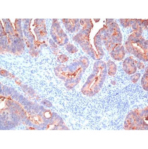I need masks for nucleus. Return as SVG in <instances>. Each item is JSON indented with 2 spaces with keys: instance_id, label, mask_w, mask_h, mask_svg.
<instances>
[{
  "instance_id": "f257e3e1",
  "label": "nucleus",
  "mask_w": 148,
  "mask_h": 149,
  "mask_svg": "<svg viewBox=\"0 0 148 149\" xmlns=\"http://www.w3.org/2000/svg\"><path fill=\"white\" fill-rule=\"evenodd\" d=\"M89 64L88 58L83 56L70 65H59L54 70L56 76L65 81L67 88L72 89L80 82Z\"/></svg>"
},
{
  "instance_id": "f03ea898",
  "label": "nucleus",
  "mask_w": 148,
  "mask_h": 149,
  "mask_svg": "<svg viewBox=\"0 0 148 149\" xmlns=\"http://www.w3.org/2000/svg\"><path fill=\"white\" fill-rule=\"evenodd\" d=\"M89 24L87 25V29L83 30L74 36L73 40L80 45L85 53L96 61L103 59L105 54L103 48V31L98 32L92 39L90 38V31H87Z\"/></svg>"
},
{
  "instance_id": "7ed1b4c3",
  "label": "nucleus",
  "mask_w": 148,
  "mask_h": 149,
  "mask_svg": "<svg viewBox=\"0 0 148 149\" xmlns=\"http://www.w3.org/2000/svg\"><path fill=\"white\" fill-rule=\"evenodd\" d=\"M106 64L104 61H96L92 73L83 85L81 91L88 97L94 96L101 89L105 80L107 74Z\"/></svg>"
},
{
  "instance_id": "20e7f679",
  "label": "nucleus",
  "mask_w": 148,
  "mask_h": 149,
  "mask_svg": "<svg viewBox=\"0 0 148 149\" xmlns=\"http://www.w3.org/2000/svg\"><path fill=\"white\" fill-rule=\"evenodd\" d=\"M127 51L140 60L148 61V41L135 33L128 37L125 43Z\"/></svg>"
},
{
  "instance_id": "39448f33",
  "label": "nucleus",
  "mask_w": 148,
  "mask_h": 149,
  "mask_svg": "<svg viewBox=\"0 0 148 149\" xmlns=\"http://www.w3.org/2000/svg\"><path fill=\"white\" fill-rule=\"evenodd\" d=\"M124 127L127 130H147L148 107L143 109L131 111L127 115Z\"/></svg>"
},
{
  "instance_id": "423d86ee",
  "label": "nucleus",
  "mask_w": 148,
  "mask_h": 149,
  "mask_svg": "<svg viewBox=\"0 0 148 149\" xmlns=\"http://www.w3.org/2000/svg\"><path fill=\"white\" fill-rule=\"evenodd\" d=\"M55 24L53 25L52 28L56 31H51L52 38L58 45L60 46L66 45L68 43L69 40L67 35L64 32L58 23L56 22Z\"/></svg>"
},
{
  "instance_id": "0eeeda50",
  "label": "nucleus",
  "mask_w": 148,
  "mask_h": 149,
  "mask_svg": "<svg viewBox=\"0 0 148 149\" xmlns=\"http://www.w3.org/2000/svg\"><path fill=\"white\" fill-rule=\"evenodd\" d=\"M137 62L132 56L126 58L123 63V68L125 72L129 75L134 74L137 70Z\"/></svg>"
},
{
  "instance_id": "6e6552de",
  "label": "nucleus",
  "mask_w": 148,
  "mask_h": 149,
  "mask_svg": "<svg viewBox=\"0 0 148 149\" xmlns=\"http://www.w3.org/2000/svg\"><path fill=\"white\" fill-rule=\"evenodd\" d=\"M106 66L108 74L111 76L115 75L117 70V67L115 63L109 60L107 62Z\"/></svg>"
},
{
  "instance_id": "1a4fd4ad",
  "label": "nucleus",
  "mask_w": 148,
  "mask_h": 149,
  "mask_svg": "<svg viewBox=\"0 0 148 149\" xmlns=\"http://www.w3.org/2000/svg\"><path fill=\"white\" fill-rule=\"evenodd\" d=\"M141 85L145 91H148V70L147 69L144 74L141 80Z\"/></svg>"
},
{
  "instance_id": "9d476101",
  "label": "nucleus",
  "mask_w": 148,
  "mask_h": 149,
  "mask_svg": "<svg viewBox=\"0 0 148 149\" xmlns=\"http://www.w3.org/2000/svg\"><path fill=\"white\" fill-rule=\"evenodd\" d=\"M66 49L69 53L72 54L76 53L78 50L75 46L71 44H68L67 45Z\"/></svg>"
},
{
  "instance_id": "9b49d317",
  "label": "nucleus",
  "mask_w": 148,
  "mask_h": 149,
  "mask_svg": "<svg viewBox=\"0 0 148 149\" xmlns=\"http://www.w3.org/2000/svg\"><path fill=\"white\" fill-rule=\"evenodd\" d=\"M51 40H50V45L51 49L52 50L54 53L55 54H57L59 53V49H57V46L56 45L55 43Z\"/></svg>"
},
{
  "instance_id": "f8f14e48",
  "label": "nucleus",
  "mask_w": 148,
  "mask_h": 149,
  "mask_svg": "<svg viewBox=\"0 0 148 149\" xmlns=\"http://www.w3.org/2000/svg\"><path fill=\"white\" fill-rule=\"evenodd\" d=\"M140 77V74L139 73H137L130 77L131 80L133 83H136L138 81Z\"/></svg>"
},
{
  "instance_id": "ddd939ff",
  "label": "nucleus",
  "mask_w": 148,
  "mask_h": 149,
  "mask_svg": "<svg viewBox=\"0 0 148 149\" xmlns=\"http://www.w3.org/2000/svg\"><path fill=\"white\" fill-rule=\"evenodd\" d=\"M41 103L48 107L50 108L52 106V104L50 102L47 100H43Z\"/></svg>"
},
{
  "instance_id": "4468645a",
  "label": "nucleus",
  "mask_w": 148,
  "mask_h": 149,
  "mask_svg": "<svg viewBox=\"0 0 148 149\" xmlns=\"http://www.w3.org/2000/svg\"><path fill=\"white\" fill-rule=\"evenodd\" d=\"M59 58V59L60 62H65V61H66L67 59V56L64 55V54H62V55L60 56Z\"/></svg>"
},
{
  "instance_id": "2eb2a0df",
  "label": "nucleus",
  "mask_w": 148,
  "mask_h": 149,
  "mask_svg": "<svg viewBox=\"0 0 148 149\" xmlns=\"http://www.w3.org/2000/svg\"><path fill=\"white\" fill-rule=\"evenodd\" d=\"M142 62H139L137 64V67L139 69H142L145 68V65Z\"/></svg>"
}]
</instances>
